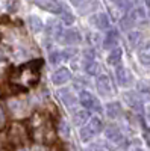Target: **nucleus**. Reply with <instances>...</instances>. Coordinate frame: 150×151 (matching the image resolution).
<instances>
[{
	"instance_id": "nucleus-1",
	"label": "nucleus",
	"mask_w": 150,
	"mask_h": 151,
	"mask_svg": "<svg viewBox=\"0 0 150 151\" xmlns=\"http://www.w3.org/2000/svg\"><path fill=\"white\" fill-rule=\"evenodd\" d=\"M40 80V62H29L26 65H21L20 68H17L11 76V82L21 86L23 89L32 88L38 83Z\"/></svg>"
},
{
	"instance_id": "nucleus-2",
	"label": "nucleus",
	"mask_w": 150,
	"mask_h": 151,
	"mask_svg": "<svg viewBox=\"0 0 150 151\" xmlns=\"http://www.w3.org/2000/svg\"><path fill=\"white\" fill-rule=\"evenodd\" d=\"M9 139L15 145H21L24 142V139H26V129H24L21 124L14 122L9 129Z\"/></svg>"
},
{
	"instance_id": "nucleus-3",
	"label": "nucleus",
	"mask_w": 150,
	"mask_h": 151,
	"mask_svg": "<svg viewBox=\"0 0 150 151\" xmlns=\"http://www.w3.org/2000/svg\"><path fill=\"white\" fill-rule=\"evenodd\" d=\"M79 100H80V104L85 107V109H96V110H100V104L96 100V97L86 91H82L80 95H79Z\"/></svg>"
},
{
	"instance_id": "nucleus-4",
	"label": "nucleus",
	"mask_w": 150,
	"mask_h": 151,
	"mask_svg": "<svg viewBox=\"0 0 150 151\" xmlns=\"http://www.w3.org/2000/svg\"><path fill=\"white\" fill-rule=\"evenodd\" d=\"M58 40L62 44H67V45H74V44H79L80 42V35L78 30H67L64 33H61L58 36Z\"/></svg>"
},
{
	"instance_id": "nucleus-5",
	"label": "nucleus",
	"mask_w": 150,
	"mask_h": 151,
	"mask_svg": "<svg viewBox=\"0 0 150 151\" xmlns=\"http://www.w3.org/2000/svg\"><path fill=\"white\" fill-rule=\"evenodd\" d=\"M96 86H97L99 94L103 95V97L111 95V92H112V85H111V80H109L108 76H100V77H97Z\"/></svg>"
},
{
	"instance_id": "nucleus-6",
	"label": "nucleus",
	"mask_w": 150,
	"mask_h": 151,
	"mask_svg": "<svg viewBox=\"0 0 150 151\" xmlns=\"http://www.w3.org/2000/svg\"><path fill=\"white\" fill-rule=\"evenodd\" d=\"M32 2L38 8H41L44 11H49V12H55V14L61 12V9H62L56 0H32Z\"/></svg>"
},
{
	"instance_id": "nucleus-7",
	"label": "nucleus",
	"mask_w": 150,
	"mask_h": 151,
	"mask_svg": "<svg viewBox=\"0 0 150 151\" xmlns=\"http://www.w3.org/2000/svg\"><path fill=\"white\" fill-rule=\"evenodd\" d=\"M70 79H71V73H70L67 68H61V70L55 71L53 76H52V82H53L55 85H64V83H67Z\"/></svg>"
},
{
	"instance_id": "nucleus-8",
	"label": "nucleus",
	"mask_w": 150,
	"mask_h": 151,
	"mask_svg": "<svg viewBox=\"0 0 150 151\" xmlns=\"http://www.w3.org/2000/svg\"><path fill=\"white\" fill-rule=\"evenodd\" d=\"M105 134H106V137H108L111 142L120 144V142L123 141V134H121V132L118 130L117 125H109V127H106Z\"/></svg>"
},
{
	"instance_id": "nucleus-9",
	"label": "nucleus",
	"mask_w": 150,
	"mask_h": 151,
	"mask_svg": "<svg viewBox=\"0 0 150 151\" xmlns=\"http://www.w3.org/2000/svg\"><path fill=\"white\" fill-rule=\"evenodd\" d=\"M91 24L93 26H96L97 29H106L109 26V18L105 15V14H96L90 18Z\"/></svg>"
},
{
	"instance_id": "nucleus-10",
	"label": "nucleus",
	"mask_w": 150,
	"mask_h": 151,
	"mask_svg": "<svg viewBox=\"0 0 150 151\" xmlns=\"http://www.w3.org/2000/svg\"><path fill=\"white\" fill-rule=\"evenodd\" d=\"M121 112H123V109L118 101H112V103L106 104V115L109 118H118L121 115Z\"/></svg>"
},
{
	"instance_id": "nucleus-11",
	"label": "nucleus",
	"mask_w": 150,
	"mask_h": 151,
	"mask_svg": "<svg viewBox=\"0 0 150 151\" xmlns=\"http://www.w3.org/2000/svg\"><path fill=\"white\" fill-rule=\"evenodd\" d=\"M9 107H11L12 113H15L17 116L24 115V112H26V103L21 101V100H11V101H9Z\"/></svg>"
},
{
	"instance_id": "nucleus-12",
	"label": "nucleus",
	"mask_w": 150,
	"mask_h": 151,
	"mask_svg": "<svg viewBox=\"0 0 150 151\" xmlns=\"http://www.w3.org/2000/svg\"><path fill=\"white\" fill-rule=\"evenodd\" d=\"M115 76H117V80H118V83H120L121 86L129 85V82H130V74H129V71L124 68V67H118V68L115 70Z\"/></svg>"
},
{
	"instance_id": "nucleus-13",
	"label": "nucleus",
	"mask_w": 150,
	"mask_h": 151,
	"mask_svg": "<svg viewBox=\"0 0 150 151\" xmlns=\"http://www.w3.org/2000/svg\"><path fill=\"white\" fill-rule=\"evenodd\" d=\"M118 42V33L117 30H109L106 33V38H105V41H103V47L105 48H114Z\"/></svg>"
},
{
	"instance_id": "nucleus-14",
	"label": "nucleus",
	"mask_w": 150,
	"mask_h": 151,
	"mask_svg": "<svg viewBox=\"0 0 150 151\" xmlns=\"http://www.w3.org/2000/svg\"><path fill=\"white\" fill-rule=\"evenodd\" d=\"M58 94H59V98L62 100V103H64L68 109H71V107L74 106V101H76V100H74V95H73L68 89H62V91H59Z\"/></svg>"
},
{
	"instance_id": "nucleus-15",
	"label": "nucleus",
	"mask_w": 150,
	"mask_h": 151,
	"mask_svg": "<svg viewBox=\"0 0 150 151\" xmlns=\"http://www.w3.org/2000/svg\"><path fill=\"white\" fill-rule=\"evenodd\" d=\"M28 26L30 27V30L33 32V33H38V32H41L43 30V21L38 18V17H35V15H30L29 18H28Z\"/></svg>"
},
{
	"instance_id": "nucleus-16",
	"label": "nucleus",
	"mask_w": 150,
	"mask_h": 151,
	"mask_svg": "<svg viewBox=\"0 0 150 151\" xmlns=\"http://www.w3.org/2000/svg\"><path fill=\"white\" fill-rule=\"evenodd\" d=\"M138 58H140V62H141V64H144V65H150V42L140 48Z\"/></svg>"
},
{
	"instance_id": "nucleus-17",
	"label": "nucleus",
	"mask_w": 150,
	"mask_h": 151,
	"mask_svg": "<svg viewBox=\"0 0 150 151\" xmlns=\"http://www.w3.org/2000/svg\"><path fill=\"white\" fill-rule=\"evenodd\" d=\"M121 56H123L121 48H114L108 56V64L109 65H118L120 60H121Z\"/></svg>"
},
{
	"instance_id": "nucleus-18",
	"label": "nucleus",
	"mask_w": 150,
	"mask_h": 151,
	"mask_svg": "<svg viewBox=\"0 0 150 151\" xmlns=\"http://www.w3.org/2000/svg\"><path fill=\"white\" fill-rule=\"evenodd\" d=\"M88 118H90V113H88V110H79V112H76L74 113V124L76 125H82V124H85L86 121H88Z\"/></svg>"
},
{
	"instance_id": "nucleus-19",
	"label": "nucleus",
	"mask_w": 150,
	"mask_h": 151,
	"mask_svg": "<svg viewBox=\"0 0 150 151\" xmlns=\"http://www.w3.org/2000/svg\"><path fill=\"white\" fill-rule=\"evenodd\" d=\"M47 32H49V35H52V36H59L62 33L61 32V24L56 20H52L49 23V26H47Z\"/></svg>"
},
{
	"instance_id": "nucleus-20",
	"label": "nucleus",
	"mask_w": 150,
	"mask_h": 151,
	"mask_svg": "<svg viewBox=\"0 0 150 151\" xmlns=\"http://www.w3.org/2000/svg\"><path fill=\"white\" fill-rule=\"evenodd\" d=\"M126 101L133 107V109H138V110H141V101H140V98L136 97L133 92H128L126 94Z\"/></svg>"
},
{
	"instance_id": "nucleus-21",
	"label": "nucleus",
	"mask_w": 150,
	"mask_h": 151,
	"mask_svg": "<svg viewBox=\"0 0 150 151\" xmlns=\"http://www.w3.org/2000/svg\"><path fill=\"white\" fill-rule=\"evenodd\" d=\"M88 127L91 129V132L94 133V134H97L100 130H102V127H103V124H102V119L100 118H91L90 119V122L86 124Z\"/></svg>"
},
{
	"instance_id": "nucleus-22",
	"label": "nucleus",
	"mask_w": 150,
	"mask_h": 151,
	"mask_svg": "<svg viewBox=\"0 0 150 151\" xmlns=\"http://www.w3.org/2000/svg\"><path fill=\"white\" fill-rule=\"evenodd\" d=\"M136 89H138L140 94H143L146 97H150V82L149 80H141L138 85H136Z\"/></svg>"
},
{
	"instance_id": "nucleus-23",
	"label": "nucleus",
	"mask_w": 150,
	"mask_h": 151,
	"mask_svg": "<svg viewBox=\"0 0 150 151\" xmlns=\"http://www.w3.org/2000/svg\"><path fill=\"white\" fill-rule=\"evenodd\" d=\"M58 130H59V134L64 137V139H68L70 137V127H68V124L62 119V121H59V127H58Z\"/></svg>"
},
{
	"instance_id": "nucleus-24",
	"label": "nucleus",
	"mask_w": 150,
	"mask_h": 151,
	"mask_svg": "<svg viewBox=\"0 0 150 151\" xmlns=\"http://www.w3.org/2000/svg\"><path fill=\"white\" fill-rule=\"evenodd\" d=\"M128 38H129V44L132 47L140 45V42H141V33L140 32H130Z\"/></svg>"
},
{
	"instance_id": "nucleus-25",
	"label": "nucleus",
	"mask_w": 150,
	"mask_h": 151,
	"mask_svg": "<svg viewBox=\"0 0 150 151\" xmlns=\"http://www.w3.org/2000/svg\"><path fill=\"white\" fill-rule=\"evenodd\" d=\"M93 136H94V133L91 132V129L88 127V125H85V127H82V130H80V139H82L83 142H88Z\"/></svg>"
},
{
	"instance_id": "nucleus-26",
	"label": "nucleus",
	"mask_w": 150,
	"mask_h": 151,
	"mask_svg": "<svg viewBox=\"0 0 150 151\" xmlns=\"http://www.w3.org/2000/svg\"><path fill=\"white\" fill-rule=\"evenodd\" d=\"M85 68H86V73H88V74H97L99 70H100V65L94 60V62H90V64H86Z\"/></svg>"
},
{
	"instance_id": "nucleus-27",
	"label": "nucleus",
	"mask_w": 150,
	"mask_h": 151,
	"mask_svg": "<svg viewBox=\"0 0 150 151\" xmlns=\"http://www.w3.org/2000/svg\"><path fill=\"white\" fill-rule=\"evenodd\" d=\"M133 18L130 17V15H128V17H124L123 20H121V27L124 29V30H128V29H130L132 26H133Z\"/></svg>"
},
{
	"instance_id": "nucleus-28",
	"label": "nucleus",
	"mask_w": 150,
	"mask_h": 151,
	"mask_svg": "<svg viewBox=\"0 0 150 151\" xmlns=\"http://www.w3.org/2000/svg\"><path fill=\"white\" fill-rule=\"evenodd\" d=\"M83 59H85V65L86 64H90V62H94V52L93 50H85V53H83Z\"/></svg>"
},
{
	"instance_id": "nucleus-29",
	"label": "nucleus",
	"mask_w": 150,
	"mask_h": 151,
	"mask_svg": "<svg viewBox=\"0 0 150 151\" xmlns=\"http://www.w3.org/2000/svg\"><path fill=\"white\" fill-rule=\"evenodd\" d=\"M121 9H124V11H128V9H130V0H117V2H115Z\"/></svg>"
},
{
	"instance_id": "nucleus-30",
	"label": "nucleus",
	"mask_w": 150,
	"mask_h": 151,
	"mask_svg": "<svg viewBox=\"0 0 150 151\" xmlns=\"http://www.w3.org/2000/svg\"><path fill=\"white\" fill-rule=\"evenodd\" d=\"M62 53H52L50 55V62H52V64H58V62H61L62 60Z\"/></svg>"
},
{
	"instance_id": "nucleus-31",
	"label": "nucleus",
	"mask_w": 150,
	"mask_h": 151,
	"mask_svg": "<svg viewBox=\"0 0 150 151\" xmlns=\"http://www.w3.org/2000/svg\"><path fill=\"white\" fill-rule=\"evenodd\" d=\"M62 21H64L65 24H71L73 23V17L70 15V14H67V12H62Z\"/></svg>"
},
{
	"instance_id": "nucleus-32",
	"label": "nucleus",
	"mask_w": 150,
	"mask_h": 151,
	"mask_svg": "<svg viewBox=\"0 0 150 151\" xmlns=\"http://www.w3.org/2000/svg\"><path fill=\"white\" fill-rule=\"evenodd\" d=\"M5 122H6V115H5V110L2 109V106H0V129L5 125Z\"/></svg>"
},
{
	"instance_id": "nucleus-33",
	"label": "nucleus",
	"mask_w": 150,
	"mask_h": 151,
	"mask_svg": "<svg viewBox=\"0 0 150 151\" xmlns=\"http://www.w3.org/2000/svg\"><path fill=\"white\" fill-rule=\"evenodd\" d=\"M129 151H141V147H140L138 144H132V145L129 147Z\"/></svg>"
},
{
	"instance_id": "nucleus-34",
	"label": "nucleus",
	"mask_w": 150,
	"mask_h": 151,
	"mask_svg": "<svg viewBox=\"0 0 150 151\" xmlns=\"http://www.w3.org/2000/svg\"><path fill=\"white\" fill-rule=\"evenodd\" d=\"M32 151H47V148H46L44 145H35Z\"/></svg>"
},
{
	"instance_id": "nucleus-35",
	"label": "nucleus",
	"mask_w": 150,
	"mask_h": 151,
	"mask_svg": "<svg viewBox=\"0 0 150 151\" xmlns=\"http://www.w3.org/2000/svg\"><path fill=\"white\" fill-rule=\"evenodd\" d=\"M86 151H102V150H100L99 145H91V147L86 148Z\"/></svg>"
},
{
	"instance_id": "nucleus-36",
	"label": "nucleus",
	"mask_w": 150,
	"mask_h": 151,
	"mask_svg": "<svg viewBox=\"0 0 150 151\" xmlns=\"http://www.w3.org/2000/svg\"><path fill=\"white\" fill-rule=\"evenodd\" d=\"M82 2H83V0H71V3H73V5H76V6H79Z\"/></svg>"
},
{
	"instance_id": "nucleus-37",
	"label": "nucleus",
	"mask_w": 150,
	"mask_h": 151,
	"mask_svg": "<svg viewBox=\"0 0 150 151\" xmlns=\"http://www.w3.org/2000/svg\"><path fill=\"white\" fill-rule=\"evenodd\" d=\"M17 151H29V150H28L26 147H21V145H20V147L17 148Z\"/></svg>"
},
{
	"instance_id": "nucleus-38",
	"label": "nucleus",
	"mask_w": 150,
	"mask_h": 151,
	"mask_svg": "<svg viewBox=\"0 0 150 151\" xmlns=\"http://www.w3.org/2000/svg\"><path fill=\"white\" fill-rule=\"evenodd\" d=\"M144 2H146V5H147V6L150 8V0H144Z\"/></svg>"
},
{
	"instance_id": "nucleus-39",
	"label": "nucleus",
	"mask_w": 150,
	"mask_h": 151,
	"mask_svg": "<svg viewBox=\"0 0 150 151\" xmlns=\"http://www.w3.org/2000/svg\"><path fill=\"white\" fill-rule=\"evenodd\" d=\"M149 118H150V109H149Z\"/></svg>"
},
{
	"instance_id": "nucleus-40",
	"label": "nucleus",
	"mask_w": 150,
	"mask_h": 151,
	"mask_svg": "<svg viewBox=\"0 0 150 151\" xmlns=\"http://www.w3.org/2000/svg\"><path fill=\"white\" fill-rule=\"evenodd\" d=\"M112 2H117V0H112Z\"/></svg>"
}]
</instances>
